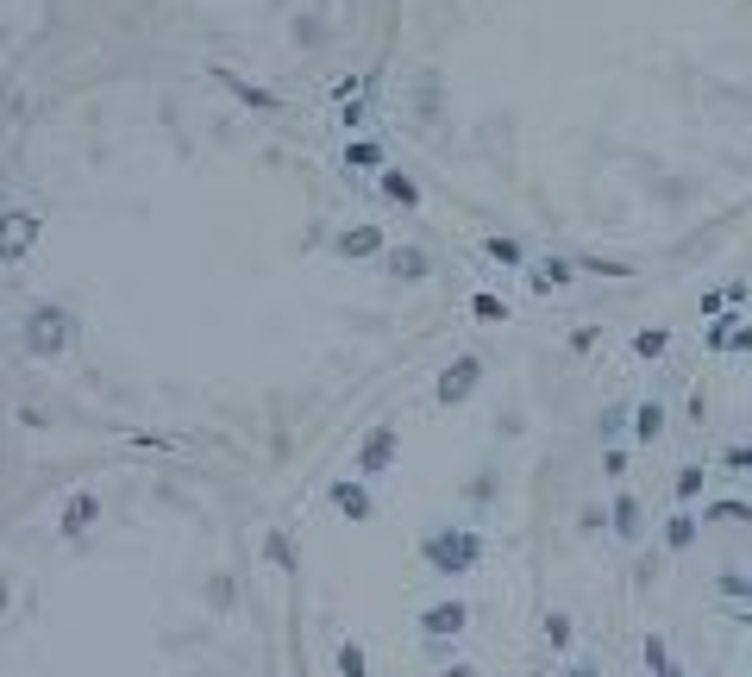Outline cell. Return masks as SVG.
<instances>
[{
	"label": "cell",
	"mask_w": 752,
	"mask_h": 677,
	"mask_svg": "<svg viewBox=\"0 0 752 677\" xmlns=\"http://www.w3.org/2000/svg\"><path fill=\"white\" fill-rule=\"evenodd\" d=\"M420 565H427L433 577L445 583H458L470 571H483V558H489V540H483V527L477 521H433L427 533H420Z\"/></svg>",
	"instance_id": "cell-1"
},
{
	"label": "cell",
	"mask_w": 752,
	"mask_h": 677,
	"mask_svg": "<svg viewBox=\"0 0 752 677\" xmlns=\"http://www.w3.org/2000/svg\"><path fill=\"white\" fill-rule=\"evenodd\" d=\"M395 464H402V427H395V420H376V427L358 439V452H351V471L370 477V483H383Z\"/></svg>",
	"instance_id": "cell-2"
},
{
	"label": "cell",
	"mask_w": 752,
	"mask_h": 677,
	"mask_svg": "<svg viewBox=\"0 0 752 677\" xmlns=\"http://www.w3.org/2000/svg\"><path fill=\"white\" fill-rule=\"evenodd\" d=\"M470 615H477V609H470L464 596H433L427 609L414 615V634L433 640V646H458V640L470 634Z\"/></svg>",
	"instance_id": "cell-3"
},
{
	"label": "cell",
	"mask_w": 752,
	"mask_h": 677,
	"mask_svg": "<svg viewBox=\"0 0 752 677\" xmlns=\"http://www.w3.org/2000/svg\"><path fill=\"white\" fill-rule=\"evenodd\" d=\"M94 527H101V489H69V496L57 502V540L82 546Z\"/></svg>",
	"instance_id": "cell-4"
},
{
	"label": "cell",
	"mask_w": 752,
	"mask_h": 677,
	"mask_svg": "<svg viewBox=\"0 0 752 677\" xmlns=\"http://www.w3.org/2000/svg\"><path fill=\"white\" fill-rule=\"evenodd\" d=\"M326 508H333L339 521H376V489H370V477H333L326 483Z\"/></svg>",
	"instance_id": "cell-5"
},
{
	"label": "cell",
	"mask_w": 752,
	"mask_h": 677,
	"mask_svg": "<svg viewBox=\"0 0 752 677\" xmlns=\"http://www.w3.org/2000/svg\"><path fill=\"white\" fill-rule=\"evenodd\" d=\"M608 533H615V546H646L652 540V515H646V502L633 496V489H621V496L608 502Z\"/></svg>",
	"instance_id": "cell-6"
},
{
	"label": "cell",
	"mask_w": 752,
	"mask_h": 677,
	"mask_svg": "<svg viewBox=\"0 0 752 677\" xmlns=\"http://www.w3.org/2000/svg\"><path fill=\"white\" fill-rule=\"evenodd\" d=\"M26 345H32L38 358H57L63 345H69V320H63L57 308H38V320L26 326Z\"/></svg>",
	"instance_id": "cell-7"
},
{
	"label": "cell",
	"mask_w": 752,
	"mask_h": 677,
	"mask_svg": "<svg viewBox=\"0 0 752 677\" xmlns=\"http://www.w3.org/2000/svg\"><path fill=\"white\" fill-rule=\"evenodd\" d=\"M477 383H483V364H477V358H458V364L439 377V402H445V408H464L470 395H477Z\"/></svg>",
	"instance_id": "cell-8"
},
{
	"label": "cell",
	"mask_w": 752,
	"mask_h": 677,
	"mask_svg": "<svg viewBox=\"0 0 752 677\" xmlns=\"http://www.w3.org/2000/svg\"><path fill=\"white\" fill-rule=\"evenodd\" d=\"M702 527H709V521H702V508H677V515H665V527H658V540H665V552H677V558H684V552L702 540Z\"/></svg>",
	"instance_id": "cell-9"
},
{
	"label": "cell",
	"mask_w": 752,
	"mask_h": 677,
	"mask_svg": "<svg viewBox=\"0 0 752 677\" xmlns=\"http://www.w3.org/2000/svg\"><path fill=\"white\" fill-rule=\"evenodd\" d=\"M539 640L552 646V659H571V652H577V621H571V609H546V615H539Z\"/></svg>",
	"instance_id": "cell-10"
},
{
	"label": "cell",
	"mask_w": 752,
	"mask_h": 677,
	"mask_svg": "<svg viewBox=\"0 0 752 677\" xmlns=\"http://www.w3.org/2000/svg\"><path fill=\"white\" fill-rule=\"evenodd\" d=\"M671 496H677V508H696V502H709V464H677V477H671Z\"/></svg>",
	"instance_id": "cell-11"
},
{
	"label": "cell",
	"mask_w": 752,
	"mask_h": 677,
	"mask_svg": "<svg viewBox=\"0 0 752 677\" xmlns=\"http://www.w3.org/2000/svg\"><path fill=\"white\" fill-rule=\"evenodd\" d=\"M640 665H646V677H684V665H677V652H671L665 634H646L640 640Z\"/></svg>",
	"instance_id": "cell-12"
},
{
	"label": "cell",
	"mask_w": 752,
	"mask_h": 677,
	"mask_svg": "<svg viewBox=\"0 0 752 677\" xmlns=\"http://www.w3.org/2000/svg\"><path fill=\"white\" fill-rule=\"evenodd\" d=\"M696 508H702V521H715V527H752L746 496H721V502H696Z\"/></svg>",
	"instance_id": "cell-13"
},
{
	"label": "cell",
	"mask_w": 752,
	"mask_h": 677,
	"mask_svg": "<svg viewBox=\"0 0 752 677\" xmlns=\"http://www.w3.org/2000/svg\"><path fill=\"white\" fill-rule=\"evenodd\" d=\"M333 677H370L364 640H339V646H333Z\"/></svg>",
	"instance_id": "cell-14"
},
{
	"label": "cell",
	"mask_w": 752,
	"mask_h": 677,
	"mask_svg": "<svg viewBox=\"0 0 752 677\" xmlns=\"http://www.w3.org/2000/svg\"><path fill=\"white\" fill-rule=\"evenodd\" d=\"M633 439H640V446L665 439V408H658V402H640V408H633Z\"/></svg>",
	"instance_id": "cell-15"
},
{
	"label": "cell",
	"mask_w": 752,
	"mask_h": 677,
	"mask_svg": "<svg viewBox=\"0 0 752 677\" xmlns=\"http://www.w3.org/2000/svg\"><path fill=\"white\" fill-rule=\"evenodd\" d=\"M264 565H270V571H282V577L295 571V546H289V533H282V527H270V533H264Z\"/></svg>",
	"instance_id": "cell-16"
},
{
	"label": "cell",
	"mask_w": 752,
	"mask_h": 677,
	"mask_svg": "<svg viewBox=\"0 0 752 677\" xmlns=\"http://www.w3.org/2000/svg\"><path fill=\"white\" fill-rule=\"evenodd\" d=\"M715 590H721L727 602H740V609H746V602H752V571H721V577H715Z\"/></svg>",
	"instance_id": "cell-17"
},
{
	"label": "cell",
	"mask_w": 752,
	"mask_h": 677,
	"mask_svg": "<svg viewBox=\"0 0 752 677\" xmlns=\"http://www.w3.org/2000/svg\"><path fill=\"white\" fill-rule=\"evenodd\" d=\"M721 471H734V477H746V471H752V439H734V446L721 452Z\"/></svg>",
	"instance_id": "cell-18"
},
{
	"label": "cell",
	"mask_w": 752,
	"mask_h": 677,
	"mask_svg": "<svg viewBox=\"0 0 752 677\" xmlns=\"http://www.w3.org/2000/svg\"><path fill=\"white\" fill-rule=\"evenodd\" d=\"M621 427H633V408H608L602 414V439H621Z\"/></svg>",
	"instance_id": "cell-19"
},
{
	"label": "cell",
	"mask_w": 752,
	"mask_h": 677,
	"mask_svg": "<svg viewBox=\"0 0 752 677\" xmlns=\"http://www.w3.org/2000/svg\"><path fill=\"white\" fill-rule=\"evenodd\" d=\"M439 677H483V665H470V659H439Z\"/></svg>",
	"instance_id": "cell-20"
},
{
	"label": "cell",
	"mask_w": 752,
	"mask_h": 677,
	"mask_svg": "<svg viewBox=\"0 0 752 677\" xmlns=\"http://www.w3.org/2000/svg\"><path fill=\"white\" fill-rule=\"evenodd\" d=\"M489 489H496V471H477V477H470V502L483 508V502H489Z\"/></svg>",
	"instance_id": "cell-21"
},
{
	"label": "cell",
	"mask_w": 752,
	"mask_h": 677,
	"mask_svg": "<svg viewBox=\"0 0 752 677\" xmlns=\"http://www.w3.org/2000/svg\"><path fill=\"white\" fill-rule=\"evenodd\" d=\"M602 471L621 483V477H627V452H608V458H602Z\"/></svg>",
	"instance_id": "cell-22"
},
{
	"label": "cell",
	"mask_w": 752,
	"mask_h": 677,
	"mask_svg": "<svg viewBox=\"0 0 752 677\" xmlns=\"http://www.w3.org/2000/svg\"><path fill=\"white\" fill-rule=\"evenodd\" d=\"M665 352V333H640V358H658Z\"/></svg>",
	"instance_id": "cell-23"
},
{
	"label": "cell",
	"mask_w": 752,
	"mask_h": 677,
	"mask_svg": "<svg viewBox=\"0 0 752 677\" xmlns=\"http://www.w3.org/2000/svg\"><path fill=\"white\" fill-rule=\"evenodd\" d=\"M564 677H602V671L590 659H564Z\"/></svg>",
	"instance_id": "cell-24"
},
{
	"label": "cell",
	"mask_w": 752,
	"mask_h": 677,
	"mask_svg": "<svg viewBox=\"0 0 752 677\" xmlns=\"http://www.w3.org/2000/svg\"><path fill=\"white\" fill-rule=\"evenodd\" d=\"M734 621H740V627H752V602H746V609H734Z\"/></svg>",
	"instance_id": "cell-25"
},
{
	"label": "cell",
	"mask_w": 752,
	"mask_h": 677,
	"mask_svg": "<svg viewBox=\"0 0 752 677\" xmlns=\"http://www.w3.org/2000/svg\"><path fill=\"white\" fill-rule=\"evenodd\" d=\"M746 571H752V565H746Z\"/></svg>",
	"instance_id": "cell-26"
}]
</instances>
